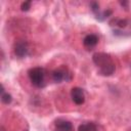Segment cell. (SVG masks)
<instances>
[{"instance_id":"obj_1","label":"cell","mask_w":131,"mask_h":131,"mask_svg":"<svg viewBox=\"0 0 131 131\" xmlns=\"http://www.w3.org/2000/svg\"><path fill=\"white\" fill-rule=\"evenodd\" d=\"M93 62L98 68V73L102 76H111L116 71L115 62L112 56L105 52H96L92 56Z\"/></svg>"},{"instance_id":"obj_2","label":"cell","mask_w":131,"mask_h":131,"mask_svg":"<svg viewBox=\"0 0 131 131\" xmlns=\"http://www.w3.org/2000/svg\"><path fill=\"white\" fill-rule=\"evenodd\" d=\"M45 76H46L45 70L40 67L33 68L29 71V78H30L32 84L39 88H42L45 86V84H46Z\"/></svg>"},{"instance_id":"obj_3","label":"cell","mask_w":131,"mask_h":131,"mask_svg":"<svg viewBox=\"0 0 131 131\" xmlns=\"http://www.w3.org/2000/svg\"><path fill=\"white\" fill-rule=\"evenodd\" d=\"M52 76V80L55 82V83H61L63 81L66 82H69L72 80L73 78V75L71 73V71L66 68V67H61L59 69H56L52 72L51 74Z\"/></svg>"},{"instance_id":"obj_4","label":"cell","mask_w":131,"mask_h":131,"mask_svg":"<svg viewBox=\"0 0 131 131\" xmlns=\"http://www.w3.org/2000/svg\"><path fill=\"white\" fill-rule=\"evenodd\" d=\"M29 44L27 41L25 40H19L17 42H15L14 44V48H13V51H14V54L19 57V58H23L25 56L28 55L29 53Z\"/></svg>"},{"instance_id":"obj_5","label":"cell","mask_w":131,"mask_h":131,"mask_svg":"<svg viewBox=\"0 0 131 131\" xmlns=\"http://www.w3.org/2000/svg\"><path fill=\"white\" fill-rule=\"evenodd\" d=\"M71 96H72V99L73 101L80 105V104H83L84 101H85V94H84V91L82 88L80 87H74L72 88L71 90Z\"/></svg>"},{"instance_id":"obj_6","label":"cell","mask_w":131,"mask_h":131,"mask_svg":"<svg viewBox=\"0 0 131 131\" xmlns=\"http://www.w3.org/2000/svg\"><path fill=\"white\" fill-rule=\"evenodd\" d=\"M55 131H73V125L70 121L64 119H57L54 122Z\"/></svg>"},{"instance_id":"obj_7","label":"cell","mask_w":131,"mask_h":131,"mask_svg":"<svg viewBox=\"0 0 131 131\" xmlns=\"http://www.w3.org/2000/svg\"><path fill=\"white\" fill-rule=\"evenodd\" d=\"M128 25H129V23H128L127 19H121V18H116L111 23V26L115 28L114 29V33L115 34L122 33V35H123L124 30L128 27Z\"/></svg>"},{"instance_id":"obj_8","label":"cell","mask_w":131,"mask_h":131,"mask_svg":"<svg viewBox=\"0 0 131 131\" xmlns=\"http://www.w3.org/2000/svg\"><path fill=\"white\" fill-rule=\"evenodd\" d=\"M83 43L87 48H92L98 43V37L95 34H89L84 38Z\"/></svg>"},{"instance_id":"obj_9","label":"cell","mask_w":131,"mask_h":131,"mask_svg":"<svg viewBox=\"0 0 131 131\" xmlns=\"http://www.w3.org/2000/svg\"><path fill=\"white\" fill-rule=\"evenodd\" d=\"M78 131H98V128L93 122H85L79 126Z\"/></svg>"},{"instance_id":"obj_10","label":"cell","mask_w":131,"mask_h":131,"mask_svg":"<svg viewBox=\"0 0 131 131\" xmlns=\"http://www.w3.org/2000/svg\"><path fill=\"white\" fill-rule=\"evenodd\" d=\"M111 14H112V10H111V9H106V10H104V11H100V10H99L97 13H95V17H96V19L102 21V20H104L105 18H107Z\"/></svg>"},{"instance_id":"obj_11","label":"cell","mask_w":131,"mask_h":131,"mask_svg":"<svg viewBox=\"0 0 131 131\" xmlns=\"http://www.w3.org/2000/svg\"><path fill=\"white\" fill-rule=\"evenodd\" d=\"M1 100H2V102H3V103H6V104L10 103V102H11V100H12L11 95H10V94H8L7 92H5V89H4L3 85L1 86Z\"/></svg>"},{"instance_id":"obj_12","label":"cell","mask_w":131,"mask_h":131,"mask_svg":"<svg viewBox=\"0 0 131 131\" xmlns=\"http://www.w3.org/2000/svg\"><path fill=\"white\" fill-rule=\"evenodd\" d=\"M31 4H32L31 1H25V2H23V3H21V6H20L21 10H23V11L29 10V9L31 8Z\"/></svg>"},{"instance_id":"obj_13","label":"cell","mask_w":131,"mask_h":131,"mask_svg":"<svg viewBox=\"0 0 131 131\" xmlns=\"http://www.w3.org/2000/svg\"><path fill=\"white\" fill-rule=\"evenodd\" d=\"M90 5H91V9H92V11L94 12V14L99 11V4H98L97 2H92Z\"/></svg>"},{"instance_id":"obj_14","label":"cell","mask_w":131,"mask_h":131,"mask_svg":"<svg viewBox=\"0 0 131 131\" xmlns=\"http://www.w3.org/2000/svg\"><path fill=\"white\" fill-rule=\"evenodd\" d=\"M121 5H122V6L127 7V6H128V2H121Z\"/></svg>"},{"instance_id":"obj_15","label":"cell","mask_w":131,"mask_h":131,"mask_svg":"<svg viewBox=\"0 0 131 131\" xmlns=\"http://www.w3.org/2000/svg\"><path fill=\"white\" fill-rule=\"evenodd\" d=\"M24 131H28V129H27V130H24Z\"/></svg>"}]
</instances>
